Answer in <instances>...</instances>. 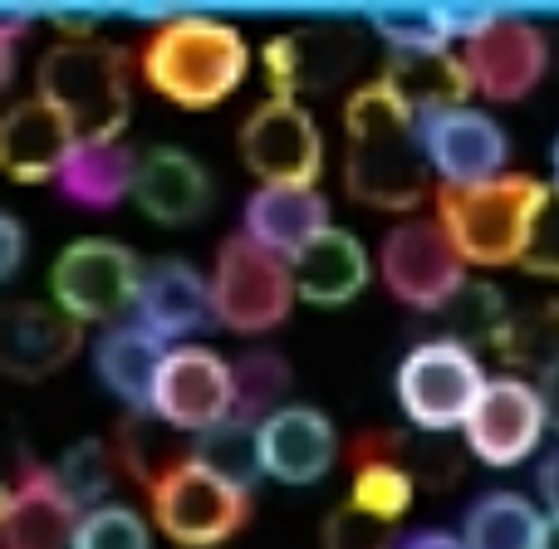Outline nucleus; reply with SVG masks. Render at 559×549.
I'll use <instances>...</instances> for the list:
<instances>
[{
  "label": "nucleus",
  "instance_id": "nucleus-1",
  "mask_svg": "<svg viewBox=\"0 0 559 549\" xmlns=\"http://www.w3.org/2000/svg\"><path fill=\"white\" fill-rule=\"evenodd\" d=\"M344 182L364 206L413 212L427 196L432 157H427L423 114L388 79H368L364 88H354V98L344 104Z\"/></svg>",
  "mask_w": 559,
  "mask_h": 549
},
{
  "label": "nucleus",
  "instance_id": "nucleus-2",
  "mask_svg": "<svg viewBox=\"0 0 559 549\" xmlns=\"http://www.w3.org/2000/svg\"><path fill=\"white\" fill-rule=\"evenodd\" d=\"M143 79L177 108H216L251 69L246 35L212 15H173L143 39Z\"/></svg>",
  "mask_w": 559,
  "mask_h": 549
},
{
  "label": "nucleus",
  "instance_id": "nucleus-3",
  "mask_svg": "<svg viewBox=\"0 0 559 549\" xmlns=\"http://www.w3.org/2000/svg\"><path fill=\"white\" fill-rule=\"evenodd\" d=\"M550 187L525 172H506L476 187H442L437 182V222L452 236L466 265H521L525 236L540 212Z\"/></svg>",
  "mask_w": 559,
  "mask_h": 549
},
{
  "label": "nucleus",
  "instance_id": "nucleus-4",
  "mask_svg": "<svg viewBox=\"0 0 559 549\" xmlns=\"http://www.w3.org/2000/svg\"><path fill=\"white\" fill-rule=\"evenodd\" d=\"M39 98L64 114L79 143H108L128 123V55L104 39H59L39 59Z\"/></svg>",
  "mask_w": 559,
  "mask_h": 549
},
{
  "label": "nucleus",
  "instance_id": "nucleus-5",
  "mask_svg": "<svg viewBox=\"0 0 559 549\" xmlns=\"http://www.w3.org/2000/svg\"><path fill=\"white\" fill-rule=\"evenodd\" d=\"M486 383L491 378L481 373L472 344L462 338H427L397 363V403H403L407 422L432 437L466 427Z\"/></svg>",
  "mask_w": 559,
  "mask_h": 549
},
{
  "label": "nucleus",
  "instance_id": "nucleus-6",
  "mask_svg": "<svg viewBox=\"0 0 559 549\" xmlns=\"http://www.w3.org/2000/svg\"><path fill=\"white\" fill-rule=\"evenodd\" d=\"M299 299L295 289V261L265 251L251 236H231L216 251L212 271V305L216 324L231 334H265L289 314V305Z\"/></svg>",
  "mask_w": 559,
  "mask_h": 549
},
{
  "label": "nucleus",
  "instance_id": "nucleus-7",
  "mask_svg": "<svg viewBox=\"0 0 559 549\" xmlns=\"http://www.w3.org/2000/svg\"><path fill=\"white\" fill-rule=\"evenodd\" d=\"M147 501H153L157 530H163L167 540L192 545V549L231 540L246 525V515H251V491L226 481V476H216L212 466H202L197 456L173 466V472L147 491Z\"/></svg>",
  "mask_w": 559,
  "mask_h": 549
},
{
  "label": "nucleus",
  "instance_id": "nucleus-8",
  "mask_svg": "<svg viewBox=\"0 0 559 549\" xmlns=\"http://www.w3.org/2000/svg\"><path fill=\"white\" fill-rule=\"evenodd\" d=\"M378 275L407 309H447L466 289V261L437 216H407L383 236Z\"/></svg>",
  "mask_w": 559,
  "mask_h": 549
},
{
  "label": "nucleus",
  "instance_id": "nucleus-9",
  "mask_svg": "<svg viewBox=\"0 0 559 549\" xmlns=\"http://www.w3.org/2000/svg\"><path fill=\"white\" fill-rule=\"evenodd\" d=\"M147 413L163 417L177 432H192V437L231 422L236 363H226L216 348H202V344L167 348L163 368H157V378H153V403H147Z\"/></svg>",
  "mask_w": 559,
  "mask_h": 549
},
{
  "label": "nucleus",
  "instance_id": "nucleus-10",
  "mask_svg": "<svg viewBox=\"0 0 559 549\" xmlns=\"http://www.w3.org/2000/svg\"><path fill=\"white\" fill-rule=\"evenodd\" d=\"M138 255L118 241H74L49 271L55 305L79 324H108L123 309H138V289H143Z\"/></svg>",
  "mask_w": 559,
  "mask_h": 549
},
{
  "label": "nucleus",
  "instance_id": "nucleus-11",
  "mask_svg": "<svg viewBox=\"0 0 559 549\" xmlns=\"http://www.w3.org/2000/svg\"><path fill=\"white\" fill-rule=\"evenodd\" d=\"M241 157L261 177V187H314L319 167H324V143L299 98L271 94L246 118Z\"/></svg>",
  "mask_w": 559,
  "mask_h": 549
},
{
  "label": "nucleus",
  "instance_id": "nucleus-12",
  "mask_svg": "<svg viewBox=\"0 0 559 549\" xmlns=\"http://www.w3.org/2000/svg\"><path fill=\"white\" fill-rule=\"evenodd\" d=\"M462 64L472 79V94L491 98V104H515L545 79L550 39L540 25L521 15H496L481 35L462 45Z\"/></svg>",
  "mask_w": 559,
  "mask_h": 549
},
{
  "label": "nucleus",
  "instance_id": "nucleus-13",
  "mask_svg": "<svg viewBox=\"0 0 559 549\" xmlns=\"http://www.w3.org/2000/svg\"><path fill=\"white\" fill-rule=\"evenodd\" d=\"M545 427L550 422H545L540 387L515 378V373H506V378H491V383H486L481 403L472 407L462 437H466L476 462L506 472V466H521L525 456L540 446Z\"/></svg>",
  "mask_w": 559,
  "mask_h": 549
},
{
  "label": "nucleus",
  "instance_id": "nucleus-14",
  "mask_svg": "<svg viewBox=\"0 0 559 549\" xmlns=\"http://www.w3.org/2000/svg\"><path fill=\"white\" fill-rule=\"evenodd\" d=\"M423 138L442 187H476V182H491V177H506L511 138L481 108L456 104V108H442V114H427Z\"/></svg>",
  "mask_w": 559,
  "mask_h": 549
},
{
  "label": "nucleus",
  "instance_id": "nucleus-15",
  "mask_svg": "<svg viewBox=\"0 0 559 549\" xmlns=\"http://www.w3.org/2000/svg\"><path fill=\"white\" fill-rule=\"evenodd\" d=\"M84 505L64 491L59 472L29 466L0 496V540L5 549H74Z\"/></svg>",
  "mask_w": 559,
  "mask_h": 549
},
{
  "label": "nucleus",
  "instance_id": "nucleus-16",
  "mask_svg": "<svg viewBox=\"0 0 559 549\" xmlns=\"http://www.w3.org/2000/svg\"><path fill=\"white\" fill-rule=\"evenodd\" d=\"M261 59L275 98H295L299 88H329L358 69V29L344 20H319L309 29L275 35Z\"/></svg>",
  "mask_w": 559,
  "mask_h": 549
},
{
  "label": "nucleus",
  "instance_id": "nucleus-17",
  "mask_svg": "<svg viewBox=\"0 0 559 549\" xmlns=\"http://www.w3.org/2000/svg\"><path fill=\"white\" fill-rule=\"evenodd\" d=\"M79 338H84V324L69 319L59 305H35V299H20V305H5L0 314V368L10 378H49L79 354Z\"/></svg>",
  "mask_w": 559,
  "mask_h": 549
},
{
  "label": "nucleus",
  "instance_id": "nucleus-18",
  "mask_svg": "<svg viewBox=\"0 0 559 549\" xmlns=\"http://www.w3.org/2000/svg\"><path fill=\"white\" fill-rule=\"evenodd\" d=\"M338 437L334 422L314 407L285 403L271 422H261V472L285 486H314L334 466Z\"/></svg>",
  "mask_w": 559,
  "mask_h": 549
},
{
  "label": "nucleus",
  "instance_id": "nucleus-19",
  "mask_svg": "<svg viewBox=\"0 0 559 549\" xmlns=\"http://www.w3.org/2000/svg\"><path fill=\"white\" fill-rule=\"evenodd\" d=\"M74 128L64 123L55 104L45 98H25L0 118V167H5L15 182H49L59 177V167L74 153Z\"/></svg>",
  "mask_w": 559,
  "mask_h": 549
},
{
  "label": "nucleus",
  "instance_id": "nucleus-20",
  "mask_svg": "<svg viewBox=\"0 0 559 549\" xmlns=\"http://www.w3.org/2000/svg\"><path fill=\"white\" fill-rule=\"evenodd\" d=\"M216 319L212 305V279H202L187 261H153L143 271V289H138V324L153 329L157 338H187Z\"/></svg>",
  "mask_w": 559,
  "mask_h": 549
},
{
  "label": "nucleus",
  "instance_id": "nucleus-21",
  "mask_svg": "<svg viewBox=\"0 0 559 549\" xmlns=\"http://www.w3.org/2000/svg\"><path fill=\"white\" fill-rule=\"evenodd\" d=\"M241 231L251 241H261L265 251L295 261L299 251L319 241L329 231V202L314 187H261V192L246 202Z\"/></svg>",
  "mask_w": 559,
  "mask_h": 549
},
{
  "label": "nucleus",
  "instance_id": "nucleus-22",
  "mask_svg": "<svg viewBox=\"0 0 559 549\" xmlns=\"http://www.w3.org/2000/svg\"><path fill=\"white\" fill-rule=\"evenodd\" d=\"M348 462H354V491L348 501L358 511H368L373 521L397 525L413 511V466L403 462V437L393 432H364L348 446Z\"/></svg>",
  "mask_w": 559,
  "mask_h": 549
},
{
  "label": "nucleus",
  "instance_id": "nucleus-23",
  "mask_svg": "<svg viewBox=\"0 0 559 549\" xmlns=\"http://www.w3.org/2000/svg\"><path fill=\"white\" fill-rule=\"evenodd\" d=\"M206 172L197 167L192 153H182V147H147L143 163H138V206H143V216H153V222L163 226H187L202 216L206 206Z\"/></svg>",
  "mask_w": 559,
  "mask_h": 549
},
{
  "label": "nucleus",
  "instance_id": "nucleus-24",
  "mask_svg": "<svg viewBox=\"0 0 559 549\" xmlns=\"http://www.w3.org/2000/svg\"><path fill=\"white\" fill-rule=\"evenodd\" d=\"M167 358V344L143 324H108L94 344V368L114 397H123L128 413H147L153 378Z\"/></svg>",
  "mask_w": 559,
  "mask_h": 549
},
{
  "label": "nucleus",
  "instance_id": "nucleus-25",
  "mask_svg": "<svg viewBox=\"0 0 559 549\" xmlns=\"http://www.w3.org/2000/svg\"><path fill=\"white\" fill-rule=\"evenodd\" d=\"M138 163H143V153L123 147L118 138H108V143H74V153L59 167L55 182L74 206L108 212V206H118L123 196H133Z\"/></svg>",
  "mask_w": 559,
  "mask_h": 549
},
{
  "label": "nucleus",
  "instance_id": "nucleus-26",
  "mask_svg": "<svg viewBox=\"0 0 559 549\" xmlns=\"http://www.w3.org/2000/svg\"><path fill=\"white\" fill-rule=\"evenodd\" d=\"M364 285H368V251L338 226H329L309 251L295 255V289L309 305H344Z\"/></svg>",
  "mask_w": 559,
  "mask_h": 549
},
{
  "label": "nucleus",
  "instance_id": "nucleus-27",
  "mask_svg": "<svg viewBox=\"0 0 559 549\" xmlns=\"http://www.w3.org/2000/svg\"><path fill=\"white\" fill-rule=\"evenodd\" d=\"M383 79L417 108V114H442V108L466 104L472 79H466L462 55L442 49V55H393L383 69Z\"/></svg>",
  "mask_w": 559,
  "mask_h": 549
},
{
  "label": "nucleus",
  "instance_id": "nucleus-28",
  "mask_svg": "<svg viewBox=\"0 0 559 549\" xmlns=\"http://www.w3.org/2000/svg\"><path fill=\"white\" fill-rule=\"evenodd\" d=\"M545 515L515 491H486L466 511V549H540Z\"/></svg>",
  "mask_w": 559,
  "mask_h": 549
},
{
  "label": "nucleus",
  "instance_id": "nucleus-29",
  "mask_svg": "<svg viewBox=\"0 0 559 549\" xmlns=\"http://www.w3.org/2000/svg\"><path fill=\"white\" fill-rule=\"evenodd\" d=\"M114 452H118V466H123L133 481H143L147 491H153L173 466H182L187 456H192L177 446V427H167L163 417H153V413H128L114 437Z\"/></svg>",
  "mask_w": 559,
  "mask_h": 549
},
{
  "label": "nucleus",
  "instance_id": "nucleus-30",
  "mask_svg": "<svg viewBox=\"0 0 559 549\" xmlns=\"http://www.w3.org/2000/svg\"><path fill=\"white\" fill-rule=\"evenodd\" d=\"M289 393V363L285 358H275L271 348H255V354H246L241 363H236V413L231 422L241 427H261L271 422L280 413V397Z\"/></svg>",
  "mask_w": 559,
  "mask_h": 549
},
{
  "label": "nucleus",
  "instance_id": "nucleus-31",
  "mask_svg": "<svg viewBox=\"0 0 559 549\" xmlns=\"http://www.w3.org/2000/svg\"><path fill=\"white\" fill-rule=\"evenodd\" d=\"M192 456L202 466H212L216 476H226V481H236V486L251 491V481L261 476V427L222 422V427H212V432L197 437Z\"/></svg>",
  "mask_w": 559,
  "mask_h": 549
},
{
  "label": "nucleus",
  "instance_id": "nucleus-32",
  "mask_svg": "<svg viewBox=\"0 0 559 549\" xmlns=\"http://www.w3.org/2000/svg\"><path fill=\"white\" fill-rule=\"evenodd\" d=\"M59 472V481H64V491L74 496L79 505H88V511H98V505H108L104 496L114 491V481H118V452L108 442H79V446H69L64 452V462L55 466Z\"/></svg>",
  "mask_w": 559,
  "mask_h": 549
},
{
  "label": "nucleus",
  "instance_id": "nucleus-33",
  "mask_svg": "<svg viewBox=\"0 0 559 549\" xmlns=\"http://www.w3.org/2000/svg\"><path fill=\"white\" fill-rule=\"evenodd\" d=\"M368 25L393 55H442V49H452L442 10H378V15H368Z\"/></svg>",
  "mask_w": 559,
  "mask_h": 549
},
{
  "label": "nucleus",
  "instance_id": "nucleus-34",
  "mask_svg": "<svg viewBox=\"0 0 559 549\" xmlns=\"http://www.w3.org/2000/svg\"><path fill=\"white\" fill-rule=\"evenodd\" d=\"M496 354H501L506 363L535 368V378H540L545 368H555L559 363V305H545V309H535V314H515L511 334H506V344L496 348Z\"/></svg>",
  "mask_w": 559,
  "mask_h": 549
},
{
  "label": "nucleus",
  "instance_id": "nucleus-35",
  "mask_svg": "<svg viewBox=\"0 0 559 549\" xmlns=\"http://www.w3.org/2000/svg\"><path fill=\"white\" fill-rule=\"evenodd\" d=\"M74 549H147V525L138 511L108 501V505H98V511H84Z\"/></svg>",
  "mask_w": 559,
  "mask_h": 549
},
{
  "label": "nucleus",
  "instance_id": "nucleus-36",
  "mask_svg": "<svg viewBox=\"0 0 559 549\" xmlns=\"http://www.w3.org/2000/svg\"><path fill=\"white\" fill-rule=\"evenodd\" d=\"M324 549H397L393 525L373 521L368 511H358L354 501H344L324 521Z\"/></svg>",
  "mask_w": 559,
  "mask_h": 549
},
{
  "label": "nucleus",
  "instance_id": "nucleus-37",
  "mask_svg": "<svg viewBox=\"0 0 559 549\" xmlns=\"http://www.w3.org/2000/svg\"><path fill=\"white\" fill-rule=\"evenodd\" d=\"M521 271L559 279V187L545 192L540 212H535L531 236H525V251H521Z\"/></svg>",
  "mask_w": 559,
  "mask_h": 549
},
{
  "label": "nucleus",
  "instance_id": "nucleus-38",
  "mask_svg": "<svg viewBox=\"0 0 559 549\" xmlns=\"http://www.w3.org/2000/svg\"><path fill=\"white\" fill-rule=\"evenodd\" d=\"M20 255H25V231L15 216H0V279L20 271Z\"/></svg>",
  "mask_w": 559,
  "mask_h": 549
},
{
  "label": "nucleus",
  "instance_id": "nucleus-39",
  "mask_svg": "<svg viewBox=\"0 0 559 549\" xmlns=\"http://www.w3.org/2000/svg\"><path fill=\"white\" fill-rule=\"evenodd\" d=\"M535 387H540V403H545V422L559 432V363L545 368V373L535 378Z\"/></svg>",
  "mask_w": 559,
  "mask_h": 549
},
{
  "label": "nucleus",
  "instance_id": "nucleus-40",
  "mask_svg": "<svg viewBox=\"0 0 559 549\" xmlns=\"http://www.w3.org/2000/svg\"><path fill=\"white\" fill-rule=\"evenodd\" d=\"M535 486H540V496H545V505H550V515H559V452L540 462V472H535Z\"/></svg>",
  "mask_w": 559,
  "mask_h": 549
},
{
  "label": "nucleus",
  "instance_id": "nucleus-41",
  "mask_svg": "<svg viewBox=\"0 0 559 549\" xmlns=\"http://www.w3.org/2000/svg\"><path fill=\"white\" fill-rule=\"evenodd\" d=\"M397 549H466V540L452 530H423V535H407Z\"/></svg>",
  "mask_w": 559,
  "mask_h": 549
},
{
  "label": "nucleus",
  "instance_id": "nucleus-42",
  "mask_svg": "<svg viewBox=\"0 0 559 549\" xmlns=\"http://www.w3.org/2000/svg\"><path fill=\"white\" fill-rule=\"evenodd\" d=\"M540 549H559V515H545V525H540Z\"/></svg>",
  "mask_w": 559,
  "mask_h": 549
},
{
  "label": "nucleus",
  "instance_id": "nucleus-43",
  "mask_svg": "<svg viewBox=\"0 0 559 549\" xmlns=\"http://www.w3.org/2000/svg\"><path fill=\"white\" fill-rule=\"evenodd\" d=\"M550 163H555V187H559V138H555V147H550Z\"/></svg>",
  "mask_w": 559,
  "mask_h": 549
}]
</instances>
